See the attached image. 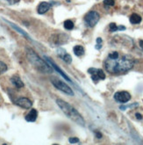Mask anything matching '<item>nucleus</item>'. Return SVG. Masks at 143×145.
<instances>
[{
	"mask_svg": "<svg viewBox=\"0 0 143 145\" xmlns=\"http://www.w3.org/2000/svg\"><path fill=\"white\" fill-rule=\"evenodd\" d=\"M130 22L132 24H139L141 22V17L138 14H132L130 17Z\"/></svg>",
	"mask_w": 143,
	"mask_h": 145,
	"instance_id": "obj_15",
	"label": "nucleus"
},
{
	"mask_svg": "<svg viewBox=\"0 0 143 145\" xmlns=\"http://www.w3.org/2000/svg\"><path fill=\"white\" fill-rule=\"evenodd\" d=\"M64 27H65L66 29H68V30H71V29H73V27H74L73 21L70 20V19L66 20L65 22H64Z\"/></svg>",
	"mask_w": 143,
	"mask_h": 145,
	"instance_id": "obj_16",
	"label": "nucleus"
},
{
	"mask_svg": "<svg viewBox=\"0 0 143 145\" xmlns=\"http://www.w3.org/2000/svg\"><path fill=\"white\" fill-rule=\"evenodd\" d=\"M11 82L12 83V84L17 88H22L24 87V83L22 82V80L20 79V77H18V76H13V77L11 78Z\"/></svg>",
	"mask_w": 143,
	"mask_h": 145,
	"instance_id": "obj_13",
	"label": "nucleus"
},
{
	"mask_svg": "<svg viewBox=\"0 0 143 145\" xmlns=\"http://www.w3.org/2000/svg\"><path fill=\"white\" fill-rule=\"evenodd\" d=\"M7 70V65H6L4 62L0 61V75H2Z\"/></svg>",
	"mask_w": 143,
	"mask_h": 145,
	"instance_id": "obj_17",
	"label": "nucleus"
},
{
	"mask_svg": "<svg viewBox=\"0 0 143 145\" xmlns=\"http://www.w3.org/2000/svg\"><path fill=\"white\" fill-rule=\"evenodd\" d=\"M37 116H38V112L35 109H32V110L29 112L26 115V117H25V119H26V121H29V122H33L35 121L37 119Z\"/></svg>",
	"mask_w": 143,
	"mask_h": 145,
	"instance_id": "obj_12",
	"label": "nucleus"
},
{
	"mask_svg": "<svg viewBox=\"0 0 143 145\" xmlns=\"http://www.w3.org/2000/svg\"><path fill=\"white\" fill-rule=\"evenodd\" d=\"M97 44H101L102 43V39H101V38H97Z\"/></svg>",
	"mask_w": 143,
	"mask_h": 145,
	"instance_id": "obj_25",
	"label": "nucleus"
},
{
	"mask_svg": "<svg viewBox=\"0 0 143 145\" xmlns=\"http://www.w3.org/2000/svg\"><path fill=\"white\" fill-rule=\"evenodd\" d=\"M119 54L118 52H112V53H111V54H109L108 57L114 59V58H117L118 56H119Z\"/></svg>",
	"mask_w": 143,
	"mask_h": 145,
	"instance_id": "obj_20",
	"label": "nucleus"
},
{
	"mask_svg": "<svg viewBox=\"0 0 143 145\" xmlns=\"http://www.w3.org/2000/svg\"><path fill=\"white\" fill-rule=\"evenodd\" d=\"M79 142V139L77 137H70V143H76V142Z\"/></svg>",
	"mask_w": 143,
	"mask_h": 145,
	"instance_id": "obj_21",
	"label": "nucleus"
},
{
	"mask_svg": "<svg viewBox=\"0 0 143 145\" xmlns=\"http://www.w3.org/2000/svg\"><path fill=\"white\" fill-rule=\"evenodd\" d=\"M73 51L74 53H75V55H77V56H81L84 54V48L82 46H80V45H77V46H75L73 48Z\"/></svg>",
	"mask_w": 143,
	"mask_h": 145,
	"instance_id": "obj_14",
	"label": "nucleus"
},
{
	"mask_svg": "<svg viewBox=\"0 0 143 145\" xmlns=\"http://www.w3.org/2000/svg\"><path fill=\"white\" fill-rule=\"evenodd\" d=\"M96 135H97V138H101L102 137V135L99 132H96Z\"/></svg>",
	"mask_w": 143,
	"mask_h": 145,
	"instance_id": "obj_26",
	"label": "nucleus"
},
{
	"mask_svg": "<svg viewBox=\"0 0 143 145\" xmlns=\"http://www.w3.org/2000/svg\"><path fill=\"white\" fill-rule=\"evenodd\" d=\"M16 105L24 109H29L32 107V101L27 98H19L16 100Z\"/></svg>",
	"mask_w": 143,
	"mask_h": 145,
	"instance_id": "obj_8",
	"label": "nucleus"
},
{
	"mask_svg": "<svg viewBox=\"0 0 143 145\" xmlns=\"http://www.w3.org/2000/svg\"><path fill=\"white\" fill-rule=\"evenodd\" d=\"M126 27H125L124 26H118V30H125Z\"/></svg>",
	"mask_w": 143,
	"mask_h": 145,
	"instance_id": "obj_24",
	"label": "nucleus"
},
{
	"mask_svg": "<svg viewBox=\"0 0 143 145\" xmlns=\"http://www.w3.org/2000/svg\"><path fill=\"white\" fill-rule=\"evenodd\" d=\"M135 116H136V118H137V119H139V120H141L142 119V116L140 114V113H135Z\"/></svg>",
	"mask_w": 143,
	"mask_h": 145,
	"instance_id": "obj_23",
	"label": "nucleus"
},
{
	"mask_svg": "<svg viewBox=\"0 0 143 145\" xmlns=\"http://www.w3.org/2000/svg\"><path fill=\"white\" fill-rule=\"evenodd\" d=\"M51 82H52L53 85L55 86V88H57L58 90L62 91V92H64L65 94H68L70 96L74 95L72 89H71L68 84H66L65 83H64L63 81H62V80H60L59 78H57L56 77H51Z\"/></svg>",
	"mask_w": 143,
	"mask_h": 145,
	"instance_id": "obj_4",
	"label": "nucleus"
},
{
	"mask_svg": "<svg viewBox=\"0 0 143 145\" xmlns=\"http://www.w3.org/2000/svg\"><path fill=\"white\" fill-rule=\"evenodd\" d=\"M56 104L61 108V110L63 112L64 114L68 118H70L71 120H73L74 122L77 123L80 126H85V121H84L82 116L70 104L67 103L66 101H64L62 99H56Z\"/></svg>",
	"mask_w": 143,
	"mask_h": 145,
	"instance_id": "obj_2",
	"label": "nucleus"
},
{
	"mask_svg": "<svg viewBox=\"0 0 143 145\" xmlns=\"http://www.w3.org/2000/svg\"><path fill=\"white\" fill-rule=\"evenodd\" d=\"M88 72L91 74V78L94 82H97L100 79H104L106 78V74L104 73V71L100 69H94L91 68L88 70Z\"/></svg>",
	"mask_w": 143,
	"mask_h": 145,
	"instance_id": "obj_6",
	"label": "nucleus"
},
{
	"mask_svg": "<svg viewBox=\"0 0 143 145\" xmlns=\"http://www.w3.org/2000/svg\"><path fill=\"white\" fill-rule=\"evenodd\" d=\"M57 55L61 58V59L63 60L65 62H67V63H70V62H72V57H71V55L70 54H68V53L64 49H62V48H59V49L57 50Z\"/></svg>",
	"mask_w": 143,
	"mask_h": 145,
	"instance_id": "obj_10",
	"label": "nucleus"
},
{
	"mask_svg": "<svg viewBox=\"0 0 143 145\" xmlns=\"http://www.w3.org/2000/svg\"><path fill=\"white\" fill-rule=\"evenodd\" d=\"M114 99L119 103H126L131 99V95L127 91H118L114 94Z\"/></svg>",
	"mask_w": 143,
	"mask_h": 145,
	"instance_id": "obj_7",
	"label": "nucleus"
},
{
	"mask_svg": "<svg viewBox=\"0 0 143 145\" xmlns=\"http://www.w3.org/2000/svg\"><path fill=\"white\" fill-rule=\"evenodd\" d=\"M140 48H143V41H140Z\"/></svg>",
	"mask_w": 143,
	"mask_h": 145,
	"instance_id": "obj_27",
	"label": "nucleus"
},
{
	"mask_svg": "<svg viewBox=\"0 0 143 145\" xmlns=\"http://www.w3.org/2000/svg\"><path fill=\"white\" fill-rule=\"evenodd\" d=\"M134 61L128 55H119L117 58H109L104 61V68L111 74H120L131 70L133 67Z\"/></svg>",
	"mask_w": 143,
	"mask_h": 145,
	"instance_id": "obj_1",
	"label": "nucleus"
},
{
	"mask_svg": "<svg viewBox=\"0 0 143 145\" xmlns=\"http://www.w3.org/2000/svg\"><path fill=\"white\" fill-rule=\"evenodd\" d=\"M114 4V0H104V4L106 6H113Z\"/></svg>",
	"mask_w": 143,
	"mask_h": 145,
	"instance_id": "obj_18",
	"label": "nucleus"
},
{
	"mask_svg": "<svg viewBox=\"0 0 143 145\" xmlns=\"http://www.w3.org/2000/svg\"><path fill=\"white\" fill-rule=\"evenodd\" d=\"M44 58H45V60H46V61L48 62L49 64H50L51 67H52V68L54 69V70H56L57 72L59 73V74H61V75L62 76V77H63L64 78H65L66 80H68V81H70V83H71V80H70V78H69V77H67L65 73H64L63 71H62V70H61V69H60L59 67H58V66L56 65V64H55V62H54L52 61V60L50 59V58L48 57V56H44Z\"/></svg>",
	"mask_w": 143,
	"mask_h": 145,
	"instance_id": "obj_9",
	"label": "nucleus"
},
{
	"mask_svg": "<svg viewBox=\"0 0 143 145\" xmlns=\"http://www.w3.org/2000/svg\"><path fill=\"white\" fill-rule=\"evenodd\" d=\"M6 1L11 4H17L18 2H19V0H6Z\"/></svg>",
	"mask_w": 143,
	"mask_h": 145,
	"instance_id": "obj_22",
	"label": "nucleus"
},
{
	"mask_svg": "<svg viewBox=\"0 0 143 145\" xmlns=\"http://www.w3.org/2000/svg\"><path fill=\"white\" fill-rule=\"evenodd\" d=\"M109 26H110V30L111 31V32H115V31L118 30V26L115 23H111Z\"/></svg>",
	"mask_w": 143,
	"mask_h": 145,
	"instance_id": "obj_19",
	"label": "nucleus"
},
{
	"mask_svg": "<svg viewBox=\"0 0 143 145\" xmlns=\"http://www.w3.org/2000/svg\"><path fill=\"white\" fill-rule=\"evenodd\" d=\"M100 16L99 14L95 12V11H91V12H88L84 16V22L85 25L89 27H93L97 24V22L99 21Z\"/></svg>",
	"mask_w": 143,
	"mask_h": 145,
	"instance_id": "obj_5",
	"label": "nucleus"
},
{
	"mask_svg": "<svg viewBox=\"0 0 143 145\" xmlns=\"http://www.w3.org/2000/svg\"><path fill=\"white\" fill-rule=\"evenodd\" d=\"M26 57H27L29 62H30L37 70L41 71L42 73H52L53 72V68L49 65L48 62L43 61V60H42L33 49H31V48H26Z\"/></svg>",
	"mask_w": 143,
	"mask_h": 145,
	"instance_id": "obj_3",
	"label": "nucleus"
},
{
	"mask_svg": "<svg viewBox=\"0 0 143 145\" xmlns=\"http://www.w3.org/2000/svg\"><path fill=\"white\" fill-rule=\"evenodd\" d=\"M51 4L48 3V2H41L38 6V13L39 14H44L50 9Z\"/></svg>",
	"mask_w": 143,
	"mask_h": 145,
	"instance_id": "obj_11",
	"label": "nucleus"
}]
</instances>
